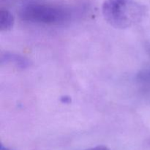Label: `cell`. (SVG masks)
Instances as JSON below:
<instances>
[{
	"mask_svg": "<svg viewBox=\"0 0 150 150\" xmlns=\"http://www.w3.org/2000/svg\"><path fill=\"white\" fill-rule=\"evenodd\" d=\"M84 150H110V149H108V147H107V146L100 145V146H95V147L89 148V149H86Z\"/></svg>",
	"mask_w": 150,
	"mask_h": 150,
	"instance_id": "5",
	"label": "cell"
},
{
	"mask_svg": "<svg viewBox=\"0 0 150 150\" xmlns=\"http://www.w3.org/2000/svg\"><path fill=\"white\" fill-rule=\"evenodd\" d=\"M144 9L135 0H105L103 15L108 23L117 29H127L139 21Z\"/></svg>",
	"mask_w": 150,
	"mask_h": 150,
	"instance_id": "1",
	"label": "cell"
},
{
	"mask_svg": "<svg viewBox=\"0 0 150 150\" xmlns=\"http://www.w3.org/2000/svg\"><path fill=\"white\" fill-rule=\"evenodd\" d=\"M1 62H12L16 66L22 68H25L29 65V61L26 59L20 56L16 55L10 53H6L1 57Z\"/></svg>",
	"mask_w": 150,
	"mask_h": 150,
	"instance_id": "3",
	"label": "cell"
},
{
	"mask_svg": "<svg viewBox=\"0 0 150 150\" xmlns=\"http://www.w3.org/2000/svg\"><path fill=\"white\" fill-rule=\"evenodd\" d=\"M14 23L13 15L7 10L0 11V30L7 31L11 29Z\"/></svg>",
	"mask_w": 150,
	"mask_h": 150,
	"instance_id": "4",
	"label": "cell"
},
{
	"mask_svg": "<svg viewBox=\"0 0 150 150\" xmlns=\"http://www.w3.org/2000/svg\"><path fill=\"white\" fill-rule=\"evenodd\" d=\"M22 20L45 24H59L67 21L71 17V13L67 8L60 6L40 3H29L21 9Z\"/></svg>",
	"mask_w": 150,
	"mask_h": 150,
	"instance_id": "2",
	"label": "cell"
}]
</instances>
